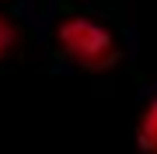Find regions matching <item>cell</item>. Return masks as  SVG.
I'll list each match as a JSON object with an SVG mask.
<instances>
[{
  "label": "cell",
  "mask_w": 157,
  "mask_h": 154,
  "mask_svg": "<svg viewBox=\"0 0 157 154\" xmlns=\"http://www.w3.org/2000/svg\"><path fill=\"white\" fill-rule=\"evenodd\" d=\"M136 144L143 154H157V98H150L136 123Z\"/></svg>",
  "instance_id": "2"
},
{
  "label": "cell",
  "mask_w": 157,
  "mask_h": 154,
  "mask_svg": "<svg viewBox=\"0 0 157 154\" xmlns=\"http://www.w3.org/2000/svg\"><path fill=\"white\" fill-rule=\"evenodd\" d=\"M56 46L84 74H105L119 63V42H115L112 28L87 14L63 18L56 25Z\"/></svg>",
  "instance_id": "1"
},
{
  "label": "cell",
  "mask_w": 157,
  "mask_h": 154,
  "mask_svg": "<svg viewBox=\"0 0 157 154\" xmlns=\"http://www.w3.org/2000/svg\"><path fill=\"white\" fill-rule=\"evenodd\" d=\"M14 46H17V28H14V21H11V18L0 11V60H4V56H11Z\"/></svg>",
  "instance_id": "3"
}]
</instances>
